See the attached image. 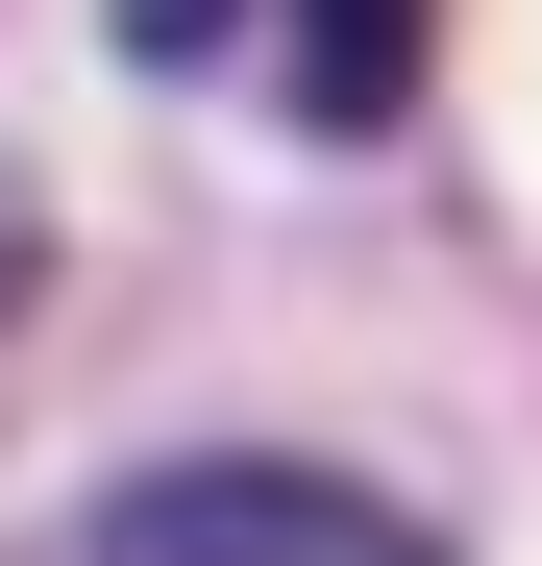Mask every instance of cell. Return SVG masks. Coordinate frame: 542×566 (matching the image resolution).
Masks as SVG:
<instances>
[{
    "instance_id": "3957f363",
    "label": "cell",
    "mask_w": 542,
    "mask_h": 566,
    "mask_svg": "<svg viewBox=\"0 0 542 566\" xmlns=\"http://www.w3.org/2000/svg\"><path fill=\"white\" fill-rule=\"evenodd\" d=\"M25 271H50V247H25V172H0V321H25Z\"/></svg>"
},
{
    "instance_id": "6da1fadb",
    "label": "cell",
    "mask_w": 542,
    "mask_h": 566,
    "mask_svg": "<svg viewBox=\"0 0 542 566\" xmlns=\"http://www.w3.org/2000/svg\"><path fill=\"white\" fill-rule=\"evenodd\" d=\"M74 566H444V542L345 468H148V493L74 517Z\"/></svg>"
},
{
    "instance_id": "7a4b0ae2",
    "label": "cell",
    "mask_w": 542,
    "mask_h": 566,
    "mask_svg": "<svg viewBox=\"0 0 542 566\" xmlns=\"http://www.w3.org/2000/svg\"><path fill=\"white\" fill-rule=\"evenodd\" d=\"M271 50H296V124H419V0H321V25H271Z\"/></svg>"
}]
</instances>
